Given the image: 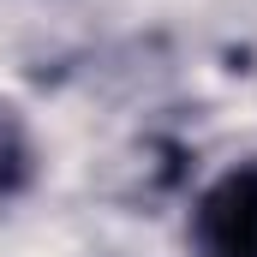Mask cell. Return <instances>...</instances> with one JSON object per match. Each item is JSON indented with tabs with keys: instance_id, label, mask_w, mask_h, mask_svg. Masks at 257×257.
I'll return each instance as SVG.
<instances>
[{
	"instance_id": "6da1fadb",
	"label": "cell",
	"mask_w": 257,
	"mask_h": 257,
	"mask_svg": "<svg viewBox=\"0 0 257 257\" xmlns=\"http://www.w3.org/2000/svg\"><path fill=\"white\" fill-rule=\"evenodd\" d=\"M192 257H257V162L227 168L197 197Z\"/></svg>"
},
{
	"instance_id": "7a4b0ae2",
	"label": "cell",
	"mask_w": 257,
	"mask_h": 257,
	"mask_svg": "<svg viewBox=\"0 0 257 257\" xmlns=\"http://www.w3.org/2000/svg\"><path fill=\"white\" fill-rule=\"evenodd\" d=\"M36 174V150H30V132L18 126L12 108H0V197L24 192Z\"/></svg>"
}]
</instances>
